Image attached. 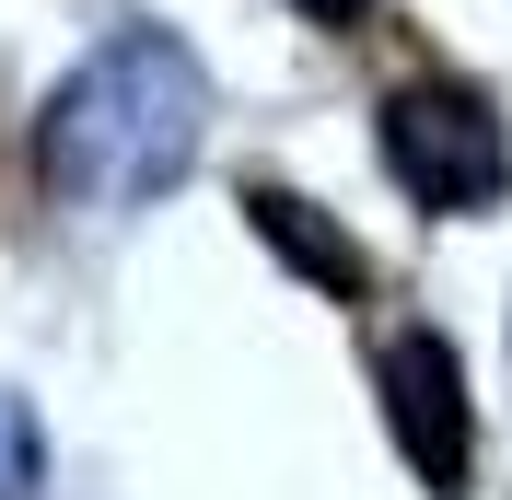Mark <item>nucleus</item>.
Segmentation results:
<instances>
[{"mask_svg":"<svg viewBox=\"0 0 512 500\" xmlns=\"http://www.w3.org/2000/svg\"><path fill=\"white\" fill-rule=\"evenodd\" d=\"M233 210H245V233L280 256V268H303L326 303H361V291H373V256H361V245H350V233H338V221H326L303 187H268V175H256Z\"/></svg>","mask_w":512,"mask_h":500,"instance_id":"obj_3","label":"nucleus"},{"mask_svg":"<svg viewBox=\"0 0 512 500\" xmlns=\"http://www.w3.org/2000/svg\"><path fill=\"white\" fill-rule=\"evenodd\" d=\"M291 12H303L315 35H361V24H373V0H291Z\"/></svg>","mask_w":512,"mask_h":500,"instance_id":"obj_4","label":"nucleus"},{"mask_svg":"<svg viewBox=\"0 0 512 500\" xmlns=\"http://www.w3.org/2000/svg\"><path fill=\"white\" fill-rule=\"evenodd\" d=\"M384 431L408 454V477L431 500H466L478 477V407H466V361L443 326H396L384 338Z\"/></svg>","mask_w":512,"mask_h":500,"instance_id":"obj_2","label":"nucleus"},{"mask_svg":"<svg viewBox=\"0 0 512 500\" xmlns=\"http://www.w3.org/2000/svg\"><path fill=\"white\" fill-rule=\"evenodd\" d=\"M373 152H384V175L408 187V210H431V221L489 210V198L512 187V140H501V117H489V94H466V82H408V94H384Z\"/></svg>","mask_w":512,"mask_h":500,"instance_id":"obj_1","label":"nucleus"}]
</instances>
